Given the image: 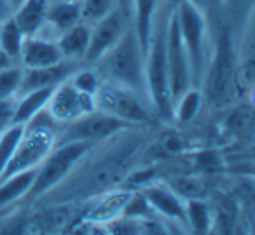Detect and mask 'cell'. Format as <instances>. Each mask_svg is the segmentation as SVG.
Returning a JSON list of instances; mask_svg holds the SVG:
<instances>
[{
  "label": "cell",
  "instance_id": "obj_1",
  "mask_svg": "<svg viewBox=\"0 0 255 235\" xmlns=\"http://www.w3.org/2000/svg\"><path fill=\"white\" fill-rule=\"evenodd\" d=\"M95 68L105 82L131 89L149 99L145 85V53L131 23L124 30L116 46L96 61Z\"/></svg>",
  "mask_w": 255,
  "mask_h": 235
},
{
  "label": "cell",
  "instance_id": "obj_2",
  "mask_svg": "<svg viewBox=\"0 0 255 235\" xmlns=\"http://www.w3.org/2000/svg\"><path fill=\"white\" fill-rule=\"evenodd\" d=\"M95 147L96 143H88V141H67V143L54 145L49 155L37 167L32 188L28 190L21 202H37V200L44 199L47 193L53 192L54 188H58L61 183L70 178V174H74V171L91 154Z\"/></svg>",
  "mask_w": 255,
  "mask_h": 235
},
{
  "label": "cell",
  "instance_id": "obj_3",
  "mask_svg": "<svg viewBox=\"0 0 255 235\" xmlns=\"http://www.w3.org/2000/svg\"><path fill=\"white\" fill-rule=\"evenodd\" d=\"M182 42L189 54L192 85H201L208 65V23L201 5L196 0H180L173 11Z\"/></svg>",
  "mask_w": 255,
  "mask_h": 235
},
{
  "label": "cell",
  "instance_id": "obj_4",
  "mask_svg": "<svg viewBox=\"0 0 255 235\" xmlns=\"http://www.w3.org/2000/svg\"><path fill=\"white\" fill-rule=\"evenodd\" d=\"M234 72H236V61H234L233 37H231V30L224 26L217 37L215 51L213 54H210L201 80V91L205 99L215 103L217 106L226 105L233 94Z\"/></svg>",
  "mask_w": 255,
  "mask_h": 235
},
{
  "label": "cell",
  "instance_id": "obj_5",
  "mask_svg": "<svg viewBox=\"0 0 255 235\" xmlns=\"http://www.w3.org/2000/svg\"><path fill=\"white\" fill-rule=\"evenodd\" d=\"M46 119L47 120H42V112H40L28 124H25V133L19 140L14 157L11 158L5 171L0 174V179L7 178L14 172L39 167L40 162L49 155V152L56 145L58 124L47 115V112Z\"/></svg>",
  "mask_w": 255,
  "mask_h": 235
},
{
  "label": "cell",
  "instance_id": "obj_6",
  "mask_svg": "<svg viewBox=\"0 0 255 235\" xmlns=\"http://www.w3.org/2000/svg\"><path fill=\"white\" fill-rule=\"evenodd\" d=\"M145 85L149 101L163 117L171 115V94L166 61V23L154 19L152 35L145 53Z\"/></svg>",
  "mask_w": 255,
  "mask_h": 235
},
{
  "label": "cell",
  "instance_id": "obj_7",
  "mask_svg": "<svg viewBox=\"0 0 255 235\" xmlns=\"http://www.w3.org/2000/svg\"><path fill=\"white\" fill-rule=\"evenodd\" d=\"M131 127L133 124L121 120L117 117H112L109 113H103L100 110L81 115L74 119L72 122L61 124L56 129V145L67 143V141H88V143H102L110 141L114 136Z\"/></svg>",
  "mask_w": 255,
  "mask_h": 235
},
{
  "label": "cell",
  "instance_id": "obj_8",
  "mask_svg": "<svg viewBox=\"0 0 255 235\" xmlns=\"http://www.w3.org/2000/svg\"><path fill=\"white\" fill-rule=\"evenodd\" d=\"M95 103L96 110L126 120L133 126L143 127L150 119V110L143 103L142 94L112 82H102L98 92L95 94Z\"/></svg>",
  "mask_w": 255,
  "mask_h": 235
},
{
  "label": "cell",
  "instance_id": "obj_9",
  "mask_svg": "<svg viewBox=\"0 0 255 235\" xmlns=\"http://www.w3.org/2000/svg\"><path fill=\"white\" fill-rule=\"evenodd\" d=\"M166 61H168V80H170L171 106L173 103L192 85L191 63L189 54L182 42L180 32L175 14L171 12L166 19Z\"/></svg>",
  "mask_w": 255,
  "mask_h": 235
},
{
  "label": "cell",
  "instance_id": "obj_10",
  "mask_svg": "<svg viewBox=\"0 0 255 235\" xmlns=\"http://www.w3.org/2000/svg\"><path fill=\"white\" fill-rule=\"evenodd\" d=\"M96 110L95 96L84 94V92L77 91L74 85L70 84L68 78L54 87L53 94H51L49 101H47L46 112L58 126L61 124L72 122L74 119L86 113Z\"/></svg>",
  "mask_w": 255,
  "mask_h": 235
},
{
  "label": "cell",
  "instance_id": "obj_11",
  "mask_svg": "<svg viewBox=\"0 0 255 235\" xmlns=\"http://www.w3.org/2000/svg\"><path fill=\"white\" fill-rule=\"evenodd\" d=\"M129 25V18L119 7L114 9L110 14L102 18L91 26L88 51L84 54V63L95 65L109 49H112Z\"/></svg>",
  "mask_w": 255,
  "mask_h": 235
},
{
  "label": "cell",
  "instance_id": "obj_12",
  "mask_svg": "<svg viewBox=\"0 0 255 235\" xmlns=\"http://www.w3.org/2000/svg\"><path fill=\"white\" fill-rule=\"evenodd\" d=\"M138 190L145 195L147 202L161 220L185 227V200L168 183L150 181Z\"/></svg>",
  "mask_w": 255,
  "mask_h": 235
},
{
  "label": "cell",
  "instance_id": "obj_13",
  "mask_svg": "<svg viewBox=\"0 0 255 235\" xmlns=\"http://www.w3.org/2000/svg\"><path fill=\"white\" fill-rule=\"evenodd\" d=\"M63 61L58 42L44 35L26 37L19 54V67L21 68H44Z\"/></svg>",
  "mask_w": 255,
  "mask_h": 235
},
{
  "label": "cell",
  "instance_id": "obj_14",
  "mask_svg": "<svg viewBox=\"0 0 255 235\" xmlns=\"http://www.w3.org/2000/svg\"><path fill=\"white\" fill-rule=\"evenodd\" d=\"M131 192L133 188H110L107 192L100 193L98 200L89 207L88 213L82 218L107 227L110 221L123 216V211L129 197H131Z\"/></svg>",
  "mask_w": 255,
  "mask_h": 235
},
{
  "label": "cell",
  "instance_id": "obj_15",
  "mask_svg": "<svg viewBox=\"0 0 255 235\" xmlns=\"http://www.w3.org/2000/svg\"><path fill=\"white\" fill-rule=\"evenodd\" d=\"M74 61H60V63L53 65V67H44V68H23V77L21 85H19L18 96L25 94V92L35 91V89L42 87H54L65 78L70 77V74L75 70Z\"/></svg>",
  "mask_w": 255,
  "mask_h": 235
},
{
  "label": "cell",
  "instance_id": "obj_16",
  "mask_svg": "<svg viewBox=\"0 0 255 235\" xmlns=\"http://www.w3.org/2000/svg\"><path fill=\"white\" fill-rule=\"evenodd\" d=\"M77 23H81V2L79 0H54V2L49 0L44 30L53 33V39H58L61 33L70 30Z\"/></svg>",
  "mask_w": 255,
  "mask_h": 235
},
{
  "label": "cell",
  "instance_id": "obj_17",
  "mask_svg": "<svg viewBox=\"0 0 255 235\" xmlns=\"http://www.w3.org/2000/svg\"><path fill=\"white\" fill-rule=\"evenodd\" d=\"M49 0H23L12 11L11 18L25 37L39 35L46 25V12Z\"/></svg>",
  "mask_w": 255,
  "mask_h": 235
},
{
  "label": "cell",
  "instance_id": "obj_18",
  "mask_svg": "<svg viewBox=\"0 0 255 235\" xmlns=\"http://www.w3.org/2000/svg\"><path fill=\"white\" fill-rule=\"evenodd\" d=\"M35 174L37 167H33L0 179V211L25 199L28 190L32 188Z\"/></svg>",
  "mask_w": 255,
  "mask_h": 235
},
{
  "label": "cell",
  "instance_id": "obj_19",
  "mask_svg": "<svg viewBox=\"0 0 255 235\" xmlns=\"http://www.w3.org/2000/svg\"><path fill=\"white\" fill-rule=\"evenodd\" d=\"M89 35H91V26L82 21L61 33L56 39V42L61 54H63V60L74 61V63L84 60V54L88 51L89 44Z\"/></svg>",
  "mask_w": 255,
  "mask_h": 235
},
{
  "label": "cell",
  "instance_id": "obj_20",
  "mask_svg": "<svg viewBox=\"0 0 255 235\" xmlns=\"http://www.w3.org/2000/svg\"><path fill=\"white\" fill-rule=\"evenodd\" d=\"M157 0H131V16H133V30H135L138 42L142 46L143 53H147V47L152 35L154 19H156Z\"/></svg>",
  "mask_w": 255,
  "mask_h": 235
},
{
  "label": "cell",
  "instance_id": "obj_21",
  "mask_svg": "<svg viewBox=\"0 0 255 235\" xmlns=\"http://www.w3.org/2000/svg\"><path fill=\"white\" fill-rule=\"evenodd\" d=\"M56 87V85H54ZM54 87H42L35 91L25 92V94L16 98V112H14V124H28L33 117H37L47 106Z\"/></svg>",
  "mask_w": 255,
  "mask_h": 235
},
{
  "label": "cell",
  "instance_id": "obj_22",
  "mask_svg": "<svg viewBox=\"0 0 255 235\" xmlns=\"http://www.w3.org/2000/svg\"><path fill=\"white\" fill-rule=\"evenodd\" d=\"M185 228L194 234L213 230V207L205 199L185 200Z\"/></svg>",
  "mask_w": 255,
  "mask_h": 235
},
{
  "label": "cell",
  "instance_id": "obj_23",
  "mask_svg": "<svg viewBox=\"0 0 255 235\" xmlns=\"http://www.w3.org/2000/svg\"><path fill=\"white\" fill-rule=\"evenodd\" d=\"M205 103L201 87H189L171 106V115L178 124H189L199 115Z\"/></svg>",
  "mask_w": 255,
  "mask_h": 235
},
{
  "label": "cell",
  "instance_id": "obj_24",
  "mask_svg": "<svg viewBox=\"0 0 255 235\" xmlns=\"http://www.w3.org/2000/svg\"><path fill=\"white\" fill-rule=\"evenodd\" d=\"M26 37L23 35V32L18 28V25H16L12 18L5 19L0 25V47L18 65H19V54H21V47Z\"/></svg>",
  "mask_w": 255,
  "mask_h": 235
},
{
  "label": "cell",
  "instance_id": "obj_25",
  "mask_svg": "<svg viewBox=\"0 0 255 235\" xmlns=\"http://www.w3.org/2000/svg\"><path fill=\"white\" fill-rule=\"evenodd\" d=\"M23 133H25V124H12L9 129L0 134V174L5 171L11 158L14 157Z\"/></svg>",
  "mask_w": 255,
  "mask_h": 235
},
{
  "label": "cell",
  "instance_id": "obj_26",
  "mask_svg": "<svg viewBox=\"0 0 255 235\" xmlns=\"http://www.w3.org/2000/svg\"><path fill=\"white\" fill-rule=\"evenodd\" d=\"M117 7V0H81V21L93 26Z\"/></svg>",
  "mask_w": 255,
  "mask_h": 235
},
{
  "label": "cell",
  "instance_id": "obj_27",
  "mask_svg": "<svg viewBox=\"0 0 255 235\" xmlns=\"http://www.w3.org/2000/svg\"><path fill=\"white\" fill-rule=\"evenodd\" d=\"M68 80H70V84L77 91L89 96H95L98 92L100 85H102L103 78L96 68H75L70 74V77H68Z\"/></svg>",
  "mask_w": 255,
  "mask_h": 235
},
{
  "label": "cell",
  "instance_id": "obj_28",
  "mask_svg": "<svg viewBox=\"0 0 255 235\" xmlns=\"http://www.w3.org/2000/svg\"><path fill=\"white\" fill-rule=\"evenodd\" d=\"M254 126V106L250 101H243L234 110H231L227 117V127L238 136H245L252 131Z\"/></svg>",
  "mask_w": 255,
  "mask_h": 235
},
{
  "label": "cell",
  "instance_id": "obj_29",
  "mask_svg": "<svg viewBox=\"0 0 255 235\" xmlns=\"http://www.w3.org/2000/svg\"><path fill=\"white\" fill-rule=\"evenodd\" d=\"M168 185L178 193L184 200L189 199H205L206 185L199 176H178L173 178Z\"/></svg>",
  "mask_w": 255,
  "mask_h": 235
},
{
  "label": "cell",
  "instance_id": "obj_30",
  "mask_svg": "<svg viewBox=\"0 0 255 235\" xmlns=\"http://www.w3.org/2000/svg\"><path fill=\"white\" fill-rule=\"evenodd\" d=\"M21 77H23V68L19 65L0 70V99L18 98Z\"/></svg>",
  "mask_w": 255,
  "mask_h": 235
},
{
  "label": "cell",
  "instance_id": "obj_31",
  "mask_svg": "<svg viewBox=\"0 0 255 235\" xmlns=\"http://www.w3.org/2000/svg\"><path fill=\"white\" fill-rule=\"evenodd\" d=\"M16 98L0 99V134L14 124Z\"/></svg>",
  "mask_w": 255,
  "mask_h": 235
},
{
  "label": "cell",
  "instance_id": "obj_32",
  "mask_svg": "<svg viewBox=\"0 0 255 235\" xmlns=\"http://www.w3.org/2000/svg\"><path fill=\"white\" fill-rule=\"evenodd\" d=\"M12 11H14V7H12L11 0H0V25H2L5 19L11 18Z\"/></svg>",
  "mask_w": 255,
  "mask_h": 235
},
{
  "label": "cell",
  "instance_id": "obj_33",
  "mask_svg": "<svg viewBox=\"0 0 255 235\" xmlns=\"http://www.w3.org/2000/svg\"><path fill=\"white\" fill-rule=\"evenodd\" d=\"M14 65H18V63H16L12 58H9L7 54L4 53V49L0 47V70H4V68H9V67H14Z\"/></svg>",
  "mask_w": 255,
  "mask_h": 235
},
{
  "label": "cell",
  "instance_id": "obj_34",
  "mask_svg": "<svg viewBox=\"0 0 255 235\" xmlns=\"http://www.w3.org/2000/svg\"><path fill=\"white\" fill-rule=\"evenodd\" d=\"M117 5H119V9L128 18L131 16V0H117Z\"/></svg>",
  "mask_w": 255,
  "mask_h": 235
},
{
  "label": "cell",
  "instance_id": "obj_35",
  "mask_svg": "<svg viewBox=\"0 0 255 235\" xmlns=\"http://www.w3.org/2000/svg\"><path fill=\"white\" fill-rule=\"evenodd\" d=\"M23 0H11V4H12V7H16L18 4H21Z\"/></svg>",
  "mask_w": 255,
  "mask_h": 235
},
{
  "label": "cell",
  "instance_id": "obj_36",
  "mask_svg": "<svg viewBox=\"0 0 255 235\" xmlns=\"http://www.w3.org/2000/svg\"><path fill=\"white\" fill-rule=\"evenodd\" d=\"M226 2H234V0H226Z\"/></svg>",
  "mask_w": 255,
  "mask_h": 235
},
{
  "label": "cell",
  "instance_id": "obj_37",
  "mask_svg": "<svg viewBox=\"0 0 255 235\" xmlns=\"http://www.w3.org/2000/svg\"><path fill=\"white\" fill-rule=\"evenodd\" d=\"M79 2H81V0H79Z\"/></svg>",
  "mask_w": 255,
  "mask_h": 235
}]
</instances>
